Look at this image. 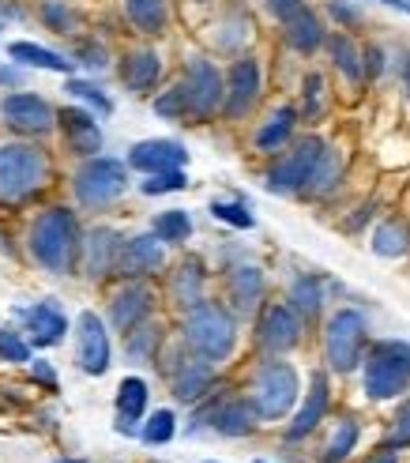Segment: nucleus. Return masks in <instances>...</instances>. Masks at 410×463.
<instances>
[{
	"instance_id": "obj_1",
	"label": "nucleus",
	"mask_w": 410,
	"mask_h": 463,
	"mask_svg": "<svg viewBox=\"0 0 410 463\" xmlns=\"http://www.w3.org/2000/svg\"><path fill=\"white\" fill-rule=\"evenodd\" d=\"M79 226L68 207H50L31 226V257L53 275H68L79 260Z\"/></svg>"
},
{
	"instance_id": "obj_2",
	"label": "nucleus",
	"mask_w": 410,
	"mask_h": 463,
	"mask_svg": "<svg viewBox=\"0 0 410 463\" xmlns=\"http://www.w3.org/2000/svg\"><path fill=\"white\" fill-rule=\"evenodd\" d=\"M181 339L189 343V351L208 358V362H226L238 346V320L234 309L222 302H200L185 313V332Z\"/></svg>"
},
{
	"instance_id": "obj_3",
	"label": "nucleus",
	"mask_w": 410,
	"mask_h": 463,
	"mask_svg": "<svg viewBox=\"0 0 410 463\" xmlns=\"http://www.w3.org/2000/svg\"><path fill=\"white\" fill-rule=\"evenodd\" d=\"M410 384V343L406 339H377L361 362V388L373 403L403 396Z\"/></svg>"
},
{
	"instance_id": "obj_4",
	"label": "nucleus",
	"mask_w": 410,
	"mask_h": 463,
	"mask_svg": "<svg viewBox=\"0 0 410 463\" xmlns=\"http://www.w3.org/2000/svg\"><path fill=\"white\" fill-rule=\"evenodd\" d=\"M50 181V158L34 144H0V200L19 203Z\"/></svg>"
},
{
	"instance_id": "obj_5",
	"label": "nucleus",
	"mask_w": 410,
	"mask_h": 463,
	"mask_svg": "<svg viewBox=\"0 0 410 463\" xmlns=\"http://www.w3.org/2000/svg\"><path fill=\"white\" fill-rule=\"evenodd\" d=\"M369 351V324L358 309H335L324 328V362L335 373H354Z\"/></svg>"
},
{
	"instance_id": "obj_6",
	"label": "nucleus",
	"mask_w": 410,
	"mask_h": 463,
	"mask_svg": "<svg viewBox=\"0 0 410 463\" xmlns=\"http://www.w3.org/2000/svg\"><path fill=\"white\" fill-rule=\"evenodd\" d=\"M298 396H302L298 369H294L290 362H283V358L264 362L256 369V377H253V392H248V400H253V407L260 411V419H267V422L290 414L294 403H298Z\"/></svg>"
},
{
	"instance_id": "obj_7",
	"label": "nucleus",
	"mask_w": 410,
	"mask_h": 463,
	"mask_svg": "<svg viewBox=\"0 0 410 463\" xmlns=\"http://www.w3.org/2000/svg\"><path fill=\"white\" fill-rule=\"evenodd\" d=\"M324 140L321 136H302L298 144H294L290 151H283L275 162H271V170H267V189L271 193H279V196H294V193H305V184L312 177V166L321 162L324 155Z\"/></svg>"
},
{
	"instance_id": "obj_8",
	"label": "nucleus",
	"mask_w": 410,
	"mask_h": 463,
	"mask_svg": "<svg viewBox=\"0 0 410 463\" xmlns=\"http://www.w3.org/2000/svg\"><path fill=\"white\" fill-rule=\"evenodd\" d=\"M76 200L83 207H102V203H113L117 196H125L128 189V170L121 158H106V155H95L87 158L79 174H76Z\"/></svg>"
},
{
	"instance_id": "obj_9",
	"label": "nucleus",
	"mask_w": 410,
	"mask_h": 463,
	"mask_svg": "<svg viewBox=\"0 0 410 463\" xmlns=\"http://www.w3.org/2000/svg\"><path fill=\"white\" fill-rule=\"evenodd\" d=\"M185 99H189V118L208 121L226 106V80L208 57H189L185 64Z\"/></svg>"
},
{
	"instance_id": "obj_10",
	"label": "nucleus",
	"mask_w": 410,
	"mask_h": 463,
	"mask_svg": "<svg viewBox=\"0 0 410 463\" xmlns=\"http://www.w3.org/2000/svg\"><path fill=\"white\" fill-rule=\"evenodd\" d=\"M256 343L271 358H279L302 343V313L290 302H267L256 320Z\"/></svg>"
},
{
	"instance_id": "obj_11",
	"label": "nucleus",
	"mask_w": 410,
	"mask_h": 463,
	"mask_svg": "<svg viewBox=\"0 0 410 463\" xmlns=\"http://www.w3.org/2000/svg\"><path fill=\"white\" fill-rule=\"evenodd\" d=\"M200 422H211V430L222 437H248L260 426V411L253 407V400L215 396L200 407Z\"/></svg>"
},
{
	"instance_id": "obj_12",
	"label": "nucleus",
	"mask_w": 410,
	"mask_h": 463,
	"mask_svg": "<svg viewBox=\"0 0 410 463\" xmlns=\"http://www.w3.org/2000/svg\"><path fill=\"white\" fill-rule=\"evenodd\" d=\"M260 99V61L256 57H238L226 72V106L222 113L230 121H241Z\"/></svg>"
},
{
	"instance_id": "obj_13",
	"label": "nucleus",
	"mask_w": 410,
	"mask_h": 463,
	"mask_svg": "<svg viewBox=\"0 0 410 463\" xmlns=\"http://www.w3.org/2000/svg\"><path fill=\"white\" fill-rule=\"evenodd\" d=\"M76 362L83 373L90 377H102L109 369V335H106V324L98 313H79V332H76Z\"/></svg>"
},
{
	"instance_id": "obj_14",
	"label": "nucleus",
	"mask_w": 410,
	"mask_h": 463,
	"mask_svg": "<svg viewBox=\"0 0 410 463\" xmlns=\"http://www.w3.org/2000/svg\"><path fill=\"white\" fill-rule=\"evenodd\" d=\"M0 118H5L15 132H27V136H45L57 125L53 106L38 95H8L0 102Z\"/></svg>"
},
{
	"instance_id": "obj_15",
	"label": "nucleus",
	"mask_w": 410,
	"mask_h": 463,
	"mask_svg": "<svg viewBox=\"0 0 410 463\" xmlns=\"http://www.w3.org/2000/svg\"><path fill=\"white\" fill-rule=\"evenodd\" d=\"M166 268V241L154 234H135L125 241L121 249V260H117V271L125 279H144V275H154Z\"/></svg>"
},
{
	"instance_id": "obj_16",
	"label": "nucleus",
	"mask_w": 410,
	"mask_h": 463,
	"mask_svg": "<svg viewBox=\"0 0 410 463\" xmlns=\"http://www.w3.org/2000/svg\"><path fill=\"white\" fill-rule=\"evenodd\" d=\"M328 403H331V384H328V373H324V369H316V373L309 377L305 403L298 407V414H294V422L286 426V441H302V437H309L316 426L324 422Z\"/></svg>"
},
{
	"instance_id": "obj_17",
	"label": "nucleus",
	"mask_w": 410,
	"mask_h": 463,
	"mask_svg": "<svg viewBox=\"0 0 410 463\" xmlns=\"http://www.w3.org/2000/svg\"><path fill=\"white\" fill-rule=\"evenodd\" d=\"M189 162L185 144L177 140H144L128 151V166L140 170V174H166V170H181Z\"/></svg>"
},
{
	"instance_id": "obj_18",
	"label": "nucleus",
	"mask_w": 410,
	"mask_h": 463,
	"mask_svg": "<svg viewBox=\"0 0 410 463\" xmlns=\"http://www.w3.org/2000/svg\"><path fill=\"white\" fill-rule=\"evenodd\" d=\"M170 384H173V396L181 403H200L215 384V362L200 358V354L196 358H181L170 369Z\"/></svg>"
},
{
	"instance_id": "obj_19",
	"label": "nucleus",
	"mask_w": 410,
	"mask_h": 463,
	"mask_svg": "<svg viewBox=\"0 0 410 463\" xmlns=\"http://www.w3.org/2000/svg\"><path fill=\"white\" fill-rule=\"evenodd\" d=\"M151 302H154L151 287H144V283H125L117 294H113V302H109L113 328L125 332V335H128L132 328H140V324L147 320V313H151Z\"/></svg>"
},
{
	"instance_id": "obj_20",
	"label": "nucleus",
	"mask_w": 410,
	"mask_h": 463,
	"mask_svg": "<svg viewBox=\"0 0 410 463\" xmlns=\"http://www.w3.org/2000/svg\"><path fill=\"white\" fill-rule=\"evenodd\" d=\"M226 294L238 317H253L264 302V271L256 264H238L226 271Z\"/></svg>"
},
{
	"instance_id": "obj_21",
	"label": "nucleus",
	"mask_w": 410,
	"mask_h": 463,
	"mask_svg": "<svg viewBox=\"0 0 410 463\" xmlns=\"http://www.w3.org/2000/svg\"><path fill=\"white\" fill-rule=\"evenodd\" d=\"M121 249H125V241H121L117 230H109V226L90 230L87 241H83V268H87L90 279H102V275L117 271Z\"/></svg>"
},
{
	"instance_id": "obj_22",
	"label": "nucleus",
	"mask_w": 410,
	"mask_h": 463,
	"mask_svg": "<svg viewBox=\"0 0 410 463\" xmlns=\"http://www.w3.org/2000/svg\"><path fill=\"white\" fill-rule=\"evenodd\" d=\"M15 317L27 320V332H31V339H34V346H53V343H61L64 332H68V320H64V313H61L57 302L23 306V309H15Z\"/></svg>"
},
{
	"instance_id": "obj_23",
	"label": "nucleus",
	"mask_w": 410,
	"mask_h": 463,
	"mask_svg": "<svg viewBox=\"0 0 410 463\" xmlns=\"http://www.w3.org/2000/svg\"><path fill=\"white\" fill-rule=\"evenodd\" d=\"M57 121H61V128H64V144L72 147L76 155L95 158V155L102 151V128L95 125V118H90V113H83V109H64Z\"/></svg>"
},
{
	"instance_id": "obj_24",
	"label": "nucleus",
	"mask_w": 410,
	"mask_h": 463,
	"mask_svg": "<svg viewBox=\"0 0 410 463\" xmlns=\"http://www.w3.org/2000/svg\"><path fill=\"white\" fill-rule=\"evenodd\" d=\"M158 76H163V57H158L154 50H132L121 61V83L132 90V95H147V90H154Z\"/></svg>"
},
{
	"instance_id": "obj_25",
	"label": "nucleus",
	"mask_w": 410,
	"mask_h": 463,
	"mask_svg": "<svg viewBox=\"0 0 410 463\" xmlns=\"http://www.w3.org/2000/svg\"><path fill=\"white\" fill-rule=\"evenodd\" d=\"M283 38L290 50H298V53H316L324 45V23L316 12L309 8H298L290 19H283Z\"/></svg>"
},
{
	"instance_id": "obj_26",
	"label": "nucleus",
	"mask_w": 410,
	"mask_h": 463,
	"mask_svg": "<svg viewBox=\"0 0 410 463\" xmlns=\"http://www.w3.org/2000/svg\"><path fill=\"white\" fill-rule=\"evenodd\" d=\"M294 125H298V109H294V106H279V109L256 128V136H253L256 151H260V155H283V147L290 144V136H294Z\"/></svg>"
},
{
	"instance_id": "obj_27",
	"label": "nucleus",
	"mask_w": 410,
	"mask_h": 463,
	"mask_svg": "<svg viewBox=\"0 0 410 463\" xmlns=\"http://www.w3.org/2000/svg\"><path fill=\"white\" fill-rule=\"evenodd\" d=\"M203 287H208V275H203L200 260H185V264L173 271V279H170L173 302L185 309V313H189L192 306H200V302H208V298H203Z\"/></svg>"
},
{
	"instance_id": "obj_28",
	"label": "nucleus",
	"mask_w": 410,
	"mask_h": 463,
	"mask_svg": "<svg viewBox=\"0 0 410 463\" xmlns=\"http://www.w3.org/2000/svg\"><path fill=\"white\" fill-rule=\"evenodd\" d=\"M343 166H347L343 151L328 144L324 155H321V162L312 166V177L305 184V196H328V193H335V184L343 181Z\"/></svg>"
},
{
	"instance_id": "obj_29",
	"label": "nucleus",
	"mask_w": 410,
	"mask_h": 463,
	"mask_svg": "<svg viewBox=\"0 0 410 463\" xmlns=\"http://www.w3.org/2000/svg\"><path fill=\"white\" fill-rule=\"evenodd\" d=\"M373 252L384 260H403L410 252V226L403 219H384L377 230H373Z\"/></svg>"
},
{
	"instance_id": "obj_30",
	"label": "nucleus",
	"mask_w": 410,
	"mask_h": 463,
	"mask_svg": "<svg viewBox=\"0 0 410 463\" xmlns=\"http://www.w3.org/2000/svg\"><path fill=\"white\" fill-rule=\"evenodd\" d=\"M125 12L140 34H163L170 23V0H125Z\"/></svg>"
},
{
	"instance_id": "obj_31",
	"label": "nucleus",
	"mask_w": 410,
	"mask_h": 463,
	"mask_svg": "<svg viewBox=\"0 0 410 463\" xmlns=\"http://www.w3.org/2000/svg\"><path fill=\"white\" fill-rule=\"evenodd\" d=\"M328 50H331L335 68H339V72H343V76H347L354 87H358L361 80H366V53L358 50L350 34H343V31L331 34V38H328Z\"/></svg>"
},
{
	"instance_id": "obj_32",
	"label": "nucleus",
	"mask_w": 410,
	"mask_h": 463,
	"mask_svg": "<svg viewBox=\"0 0 410 463\" xmlns=\"http://www.w3.org/2000/svg\"><path fill=\"white\" fill-rule=\"evenodd\" d=\"M8 57L19 61V64H27V68H45V72H61V76L72 72V61H64L53 50H42V45H34V42H12Z\"/></svg>"
},
{
	"instance_id": "obj_33",
	"label": "nucleus",
	"mask_w": 410,
	"mask_h": 463,
	"mask_svg": "<svg viewBox=\"0 0 410 463\" xmlns=\"http://www.w3.org/2000/svg\"><path fill=\"white\" fill-rule=\"evenodd\" d=\"M286 302L298 309L305 320H312L316 313L324 309V283H321V275H298V279L290 283V298Z\"/></svg>"
},
{
	"instance_id": "obj_34",
	"label": "nucleus",
	"mask_w": 410,
	"mask_h": 463,
	"mask_svg": "<svg viewBox=\"0 0 410 463\" xmlns=\"http://www.w3.org/2000/svg\"><path fill=\"white\" fill-rule=\"evenodd\" d=\"M147 411V381L144 377H125L117 388V422H140Z\"/></svg>"
},
{
	"instance_id": "obj_35",
	"label": "nucleus",
	"mask_w": 410,
	"mask_h": 463,
	"mask_svg": "<svg viewBox=\"0 0 410 463\" xmlns=\"http://www.w3.org/2000/svg\"><path fill=\"white\" fill-rule=\"evenodd\" d=\"M358 437H361V426H358V419H339L335 422V430H331V437H328V445H324V463H343L354 449H358Z\"/></svg>"
},
{
	"instance_id": "obj_36",
	"label": "nucleus",
	"mask_w": 410,
	"mask_h": 463,
	"mask_svg": "<svg viewBox=\"0 0 410 463\" xmlns=\"http://www.w3.org/2000/svg\"><path fill=\"white\" fill-rule=\"evenodd\" d=\"M154 234L163 238L166 245L189 241V234H192V219H189V212H181V207H170V212H163V215L154 219Z\"/></svg>"
},
{
	"instance_id": "obj_37",
	"label": "nucleus",
	"mask_w": 410,
	"mask_h": 463,
	"mask_svg": "<svg viewBox=\"0 0 410 463\" xmlns=\"http://www.w3.org/2000/svg\"><path fill=\"white\" fill-rule=\"evenodd\" d=\"M173 433H177V419H173V411H154L151 419L144 422V430H140V437H144V445H166V441H173Z\"/></svg>"
},
{
	"instance_id": "obj_38",
	"label": "nucleus",
	"mask_w": 410,
	"mask_h": 463,
	"mask_svg": "<svg viewBox=\"0 0 410 463\" xmlns=\"http://www.w3.org/2000/svg\"><path fill=\"white\" fill-rule=\"evenodd\" d=\"M154 113L158 118H166V121H185L189 118V99H185V87H170L163 90V95L154 99Z\"/></svg>"
},
{
	"instance_id": "obj_39",
	"label": "nucleus",
	"mask_w": 410,
	"mask_h": 463,
	"mask_svg": "<svg viewBox=\"0 0 410 463\" xmlns=\"http://www.w3.org/2000/svg\"><path fill=\"white\" fill-rule=\"evenodd\" d=\"M211 215L219 222H226V226H234V230H253V212H248L241 200H215Z\"/></svg>"
},
{
	"instance_id": "obj_40",
	"label": "nucleus",
	"mask_w": 410,
	"mask_h": 463,
	"mask_svg": "<svg viewBox=\"0 0 410 463\" xmlns=\"http://www.w3.org/2000/svg\"><path fill=\"white\" fill-rule=\"evenodd\" d=\"M154 351H158V328H147V324H140V328L128 332V354L135 362H154Z\"/></svg>"
},
{
	"instance_id": "obj_41",
	"label": "nucleus",
	"mask_w": 410,
	"mask_h": 463,
	"mask_svg": "<svg viewBox=\"0 0 410 463\" xmlns=\"http://www.w3.org/2000/svg\"><path fill=\"white\" fill-rule=\"evenodd\" d=\"M64 90H68V95H76V99H83V102H90V106L98 109V118H109V113H113V102L102 95V87H95V83H87V80H68Z\"/></svg>"
},
{
	"instance_id": "obj_42",
	"label": "nucleus",
	"mask_w": 410,
	"mask_h": 463,
	"mask_svg": "<svg viewBox=\"0 0 410 463\" xmlns=\"http://www.w3.org/2000/svg\"><path fill=\"white\" fill-rule=\"evenodd\" d=\"M189 184V177L181 174V170H166V174H151L144 184H140V193L144 196H163V193H181Z\"/></svg>"
},
{
	"instance_id": "obj_43",
	"label": "nucleus",
	"mask_w": 410,
	"mask_h": 463,
	"mask_svg": "<svg viewBox=\"0 0 410 463\" xmlns=\"http://www.w3.org/2000/svg\"><path fill=\"white\" fill-rule=\"evenodd\" d=\"M384 449H410V400H403L396 407V419H392V430H388V441H384Z\"/></svg>"
},
{
	"instance_id": "obj_44",
	"label": "nucleus",
	"mask_w": 410,
	"mask_h": 463,
	"mask_svg": "<svg viewBox=\"0 0 410 463\" xmlns=\"http://www.w3.org/2000/svg\"><path fill=\"white\" fill-rule=\"evenodd\" d=\"M324 113V76L321 72H309L305 76V118L316 121Z\"/></svg>"
},
{
	"instance_id": "obj_45",
	"label": "nucleus",
	"mask_w": 410,
	"mask_h": 463,
	"mask_svg": "<svg viewBox=\"0 0 410 463\" xmlns=\"http://www.w3.org/2000/svg\"><path fill=\"white\" fill-rule=\"evenodd\" d=\"M42 19L50 23V27H53L57 34H68V31L76 27V15H72V8H64L61 0H45V5H42Z\"/></svg>"
},
{
	"instance_id": "obj_46",
	"label": "nucleus",
	"mask_w": 410,
	"mask_h": 463,
	"mask_svg": "<svg viewBox=\"0 0 410 463\" xmlns=\"http://www.w3.org/2000/svg\"><path fill=\"white\" fill-rule=\"evenodd\" d=\"M0 358H5V362H27L31 358V346L23 343L19 328H5V332H0Z\"/></svg>"
},
{
	"instance_id": "obj_47",
	"label": "nucleus",
	"mask_w": 410,
	"mask_h": 463,
	"mask_svg": "<svg viewBox=\"0 0 410 463\" xmlns=\"http://www.w3.org/2000/svg\"><path fill=\"white\" fill-rule=\"evenodd\" d=\"M79 57H83V64H90V68H106V50L98 42H87L83 50H79Z\"/></svg>"
},
{
	"instance_id": "obj_48",
	"label": "nucleus",
	"mask_w": 410,
	"mask_h": 463,
	"mask_svg": "<svg viewBox=\"0 0 410 463\" xmlns=\"http://www.w3.org/2000/svg\"><path fill=\"white\" fill-rule=\"evenodd\" d=\"M267 8H271V15H275V19H290L294 12L305 8V5H302V0H267Z\"/></svg>"
},
{
	"instance_id": "obj_49",
	"label": "nucleus",
	"mask_w": 410,
	"mask_h": 463,
	"mask_svg": "<svg viewBox=\"0 0 410 463\" xmlns=\"http://www.w3.org/2000/svg\"><path fill=\"white\" fill-rule=\"evenodd\" d=\"M331 15H335L339 23H347V27H358V23H361V15H358L350 5H343V0H331Z\"/></svg>"
},
{
	"instance_id": "obj_50",
	"label": "nucleus",
	"mask_w": 410,
	"mask_h": 463,
	"mask_svg": "<svg viewBox=\"0 0 410 463\" xmlns=\"http://www.w3.org/2000/svg\"><path fill=\"white\" fill-rule=\"evenodd\" d=\"M384 72V50L380 45H369L366 50V76H380Z\"/></svg>"
},
{
	"instance_id": "obj_51",
	"label": "nucleus",
	"mask_w": 410,
	"mask_h": 463,
	"mask_svg": "<svg viewBox=\"0 0 410 463\" xmlns=\"http://www.w3.org/2000/svg\"><path fill=\"white\" fill-rule=\"evenodd\" d=\"M31 373H34V381H42L45 388H53V384H57V373H53V369L45 365V362H34V365H31Z\"/></svg>"
},
{
	"instance_id": "obj_52",
	"label": "nucleus",
	"mask_w": 410,
	"mask_h": 463,
	"mask_svg": "<svg viewBox=\"0 0 410 463\" xmlns=\"http://www.w3.org/2000/svg\"><path fill=\"white\" fill-rule=\"evenodd\" d=\"M366 463H399V452H396V449H380V452H373Z\"/></svg>"
},
{
	"instance_id": "obj_53",
	"label": "nucleus",
	"mask_w": 410,
	"mask_h": 463,
	"mask_svg": "<svg viewBox=\"0 0 410 463\" xmlns=\"http://www.w3.org/2000/svg\"><path fill=\"white\" fill-rule=\"evenodd\" d=\"M0 83H19V72H12V68H0Z\"/></svg>"
},
{
	"instance_id": "obj_54",
	"label": "nucleus",
	"mask_w": 410,
	"mask_h": 463,
	"mask_svg": "<svg viewBox=\"0 0 410 463\" xmlns=\"http://www.w3.org/2000/svg\"><path fill=\"white\" fill-rule=\"evenodd\" d=\"M403 87H406V99H410V57L403 61Z\"/></svg>"
},
{
	"instance_id": "obj_55",
	"label": "nucleus",
	"mask_w": 410,
	"mask_h": 463,
	"mask_svg": "<svg viewBox=\"0 0 410 463\" xmlns=\"http://www.w3.org/2000/svg\"><path fill=\"white\" fill-rule=\"evenodd\" d=\"M380 5H392V8H399V12H410V0H380Z\"/></svg>"
},
{
	"instance_id": "obj_56",
	"label": "nucleus",
	"mask_w": 410,
	"mask_h": 463,
	"mask_svg": "<svg viewBox=\"0 0 410 463\" xmlns=\"http://www.w3.org/2000/svg\"><path fill=\"white\" fill-rule=\"evenodd\" d=\"M57 463H87V459H57Z\"/></svg>"
},
{
	"instance_id": "obj_57",
	"label": "nucleus",
	"mask_w": 410,
	"mask_h": 463,
	"mask_svg": "<svg viewBox=\"0 0 410 463\" xmlns=\"http://www.w3.org/2000/svg\"><path fill=\"white\" fill-rule=\"evenodd\" d=\"M203 463H215V459H203Z\"/></svg>"
},
{
	"instance_id": "obj_58",
	"label": "nucleus",
	"mask_w": 410,
	"mask_h": 463,
	"mask_svg": "<svg viewBox=\"0 0 410 463\" xmlns=\"http://www.w3.org/2000/svg\"><path fill=\"white\" fill-rule=\"evenodd\" d=\"M256 463H267V459H256Z\"/></svg>"
},
{
	"instance_id": "obj_59",
	"label": "nucleus",
	"mask_w": 410,
	"mask_h": 463,
	"mask_svg": "<svg viewBox=\"0 0 410 463\" xmlns=\"http://www.w3.org/2000/svg\"><path fill=\"white\" fill-rule=\"evenodd\" d=\"M0 31H5V23H0Z\"/></svg>"
}]
</instances>
